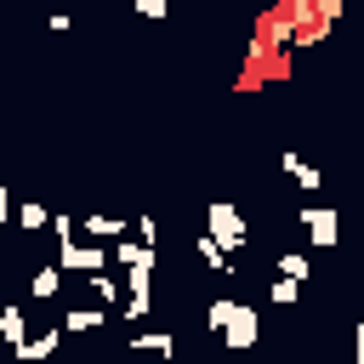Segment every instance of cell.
<instances>
[{
  "mask_svg": "<svg viewBox=\"0 0 364 364\" xmlns=\"http://www.w3.org/2000/svg\"><path fill=\"white\" fill-rule=\"evenodd\" d=\"M205 324H210L233 353H250V347L262 341V318H256L250 301H228V296H216V301L205 307Z\"/></svg>",
  "mask_w": 364,
  "mask_h": 364,
  "instance_id": "cell-1",
  "label": "cell"
},
{
  "mask_svg": "<svg viewBox=\"0 0 364 364\" xmlns=\"http://www.w3.org/2000/svg\"><path fill=\"white\" fill-rule=\"evenodd\" d=\"M205 233H210V239H216L228 256L250 245V228H245L239 205H228V199H210V205H205Z\"/></svg>",
  "mask_w": 364,
  "mask_h": 364,
  "instance_id": "cell-2",
  "label": "cell"
},
{
  "mask_svg": "<svg viewBox=\"0 0 364 364\" xmlns=\"http://www.w3.org/2000/svg\"><path fill=\"white\" fill-rule=\"evenodd\" d=\"M296 222L307 228V239H313L318 250H336V245H341V210H336V205H301Z\"/></svg>",
  "mask_w": 364,
  "mask_h": 364,
  "instance_id": "cell-3",
  "label": "cell"
},
{
  "mask_svg": "<svg viewBox=\"0 0 364 364\" xmlns=\"http://www.w3.org/2000/svg\"><path fill=\"white\" fill-rule=\"evenodd\" d=\"M57 267H74V273H102L108 267V250L91 239V245H80V239H68L63 245V256H57Z\"/></svg>",
  "mask_w": 364,
  "mask_h": 364,
  "instance_id": "cell-4",
  "label": "cell"
},
{
  "mask_svg": "<svg viewBox=\"0 0 364 364\" xmlns=\"http://www.w3.org/2000/svg\"><path fill=\"white\" fill-rule=\"evenodd\" d=\"M279 171H284L296 188H307V193H318V182H324V176H318V165H307L296 148H284V154H279Z\"/></svg>",
  "mask_w": 364,
  "mask_h": 364,
  "instance_id": "cell-5",
  "label": "cell"
},
{
  "mask_svg": "<svg viewBox=\"0 0 364 364\" xmlns=\"http://www.w3.org/2000/svg\"><path fill=\"white\" fill-rule=\"evenodd\" d=\"M131 353H154V358H176V336H171V330H131Z\"/></svg>",
  "mask_w": 364,
  "mask_h": 364,
  "instance_id": "cell-6",
  "label": "cell"
},
{
  "mask_svg": "<svg viewBox=\"0 0 364 364\" xmlns=\"http://www.w3.org/2000/svg\"><path fill=\"white\" fill-rule=\"evenodd\" d=\"M57 347H63V324H57V330H40V336H28V341H23L11 358H17V364H34V358H51Z\"/></svg>",
  "mask_w": 364,
  "mask_h": 364,
  "instance_id": "cell-7",
  "label": "cell"
},
{
  "mask_svg": "<svg viewBox=\"0 0 364 364\" xmlns=\"http://www.w3.org/2000/svg\"><path fill=\"white\" fill-rule=\"evenodd\" d=\"M80 228H85V233H91V239H97V245H119V239H125V228H131V222H119V216H102V210H91V216H85V222H80Z\"/></svg>",
  "mask_w": 364,
  "mask_h": 364,
  "instance_id": "cell-8",
  "label": "cell"
},
{
  "mask_svg": "<svg viewBox=\"0 0 364 364\" xmlns=\"http://www.w3.org/2000/svg\"><path fill=\"white\" fill-rule=\"evenodd\" d=\"M108 324V307H68L63 313V336H85V330H102Z\"/></svg>",
  "mask_w": 364,
  "mask_h": 364,
  "instance_id": "cell-9",
  "label": "cell"
},
{
  "mask_svg": "<svg viewBox=\"0 0 364 364\" xmlns=\"http://www.w3.org/2000/svg\"><path fill=\"white\" fill-rule=\"evenodd\" d=\"M0 341H6L11 353H17L23 341H28V318H23V307H11V301L0 307Z\"/></svg>",
  "mask_w": 364,
  "mask_h": 364,
  "instance_id": "cell-10",
  "label": "cell"
},
{
  "mask_svg": "<svg viewBox=\"0 0 364 364\" xmlns=\"http://www.w3.org/2000/svg\"><path fill=\"white\" fill-rule=\"evenodd\" d=\"M193 250H199V262H205L210 273H233V267H228V250H222V245H216V239H210L205 228L193 233Z\"/></svg>",
  "mask_w": 364,
  "mask_h": 364,
  "instance_id": "cell-11",
  "label": "cell"
},
{
  "mask_svg": "<svg viewBox=\"0 0 364 364\" xmlns=\"http://www.w3.org/2000/svg\"><path fill=\"white\" fill-rule=\"evenodd\" d=\"M57 290H63V267H51V262H46V267H34V279H28V296H34V301H51Z\"/></svg>",
  "mask_w": 364,
  "mask_h": 364,
  "instance_id": "cell-12",
  "label": "cell"
},
{
  "mask_svg": "<svg viewBox=\"0 0 364 364\" xmlns=\"http://www.w3.org/2000/svg\"><path fill=\"white\" fill-rule=\"evenodd\" d=\"M273 273H279V279H296V284H307V279H313V262H307L301 250H284V256L273 262Z\"/></svg>",
  "mask_w": 364,
  "mask_h": 364,
  "instance_id": "cell-13",
  "label": "cell"
},
{
  "mask_svg": "<svg viewBox=\"0 0 364 364\" xmlns=\"http://www.w3.org/2000/svg\"><path fill=\"white\" fill-rule=\"evenodd\" d=\"M91 279V296H97V307H114L119 301V284H114V273H85Z\"/></svg>",
  "mask_w": 364,
  "mask_h": 364,
  "instance_id": "cell-14",
  "label": "cell"
},
{
  "mask_svg": "<svg viewBox=\"0 0 364 364\" xmlns=\"http://www.w3.org/2000/svg\"><path fill=\"white\" fill-rule=\"evenodd\" d=\"M267 296H273V307H296L301 284H296V279H267Z\"/></svg>",
  "mask_w": 364,
  "mask_h": 364,
  "instance_id": "cell-15",
  "label": "cell"
},
{
  "mask_svg": "<svg viewBox=\"0 0 364 364\" xmlns=\"http://www.w3.org/2000/svg\"><path fill=\"white\" fill-rule=\"evenodd\" d=\"M17 228H28V233L46 228V205H40V199H23V205H17Z\"/></svg>",
  "mask_w": 364,
  "mask_h": 364,
  "instance_id": "cell-16",
  "label": "cell"
},
{
  "mask_svg": "<svg viewBox=\"0 0 364 364\" xmlns=\"http://www.w3.org/2000/svg\"><path fill=\"white\" fill-rule=\"evenodd\" d=\"M136 239H142V245H159V222H154V216H136Z\"/></svg>",
  "mask_w": 364,
  "mask_h": 364,
  "instance_id": "cell-17",
  "label": "cell"
},
{
  "mask_svg": "<svg viewBox=\"0 0 364 364\" xmlns=\"http://www.w3.org/2000/svg\"><path fill=\"white\" fill-rule=\"evenodd\" d=\"M131 6H136V11H142V17H154V23H159V17H165V11H171V0H131Z\"/></svg>",
  "mask_w": 364,
  "mask_h": 364,
  "instance_id": "cell-18",
  "label": "cell"
},
{
  "mask_svg": "<svg viewBox=\"0 0 364 364\" xmlns=\"http://www.w3.org/2000/svg\"><path fill=\"white\" fill-rule=\"evenodd\" d=\"M6 222H17V205H11V188L0 182V228H6Z\"/></svg>",
  "mask_w": 364,
  "mask_h": 364,
  "instance_id": "cell-19",
  "label": "cell"
},
{
  "mask_svg": "<svg viewBox=\"0 0 364 364\" xmlns=\"http://www.w3.org/2000/svg\"><path fill=\"white\" fill-rule=\"evenodd\" d=\"M46 28H51V34H68V28H74V17H68V11H51V17H46Z\"/></svg>",
  "mask_w": 364,
  "mask_h": 364,
  "instance_id": "cell-20",
  "label": "cell"
},
{
  "mask_svg": "<svg viewBox=\"0 0 364 364\" xmlns=\"http://www.w3.org/2000/svg\"><path fill=\"white\" fill-rule=\"evenodd\" d=\"M353 364H364V318L353 324Z\"/></svg>",
  "mask_w": 364,
  "mask_h": 364,
  "instance_id": "cell-21",
  "label": "cell"
},
{
  "mask_svg": "<svg viewBox=\"0 0 364 364\" xmlns=\"http://www.w3.org/2000/svg\"><path fill=\"white\" fill-rule=\"evenodd\" d=\"M0 262H6V250H0Z\"/></svg>",
  "mask_w": 364,
  "mask_h": 364,
  "instance_id": "cell-22",
  "label": "cell"
}]
</instances>
